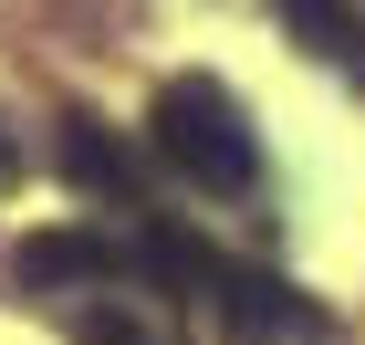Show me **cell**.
I'll return each instance as SVG.
<instances>
[{
  "label": "cell",
  "mask_w": 365,
  "mask_h": 345,
  "mask_svg": "<svg viewBox=\"0 0 365 345\" xmlns=\"http://www.w3.org/2000/svg\"><path fill=\"white\" fill-rule=\"evenodd\" d=\"M146 136H157V157H168L188 189H220V199L261 189L251 105H240L220 74H168V84H157V105H146Z\"/></svg>",
  "instance_id": "6da1fadb"
},
{
  "label": "cell",
  "mask_w": 365,
  "mask_h": 345,
  "mask_svg": "<svg viewBox=\"0 0 365 345\" xmlns=\"http://www.w3.org/2000/svg\"><path fill=\"white\" fill-rule=\"evenodd\" d=\"M73 345H178V335L157 324L146 283H125V293H105V304H84V314H73Z\"/></svg>",
  "instance_id": "7a4b0ae2"
},
{
  "label": "cell",
  "mask_w": 365,
  "mask_h": 345,
  "mask_svg": "<svg viewBox=\"0 0 365 345\" xmlns=\"http://www.w3.org/2000/svg\"><path fill=\"white\" fill-rule=\"evenodd\" d=\"M282 11H292V31H303V42H313L324 63L365 74V31H355V11H344V0H282Z\"/></svg>",
  "instance_id": "3957f363"
},
{
  "label": "cell",
  "mask_w": 365,
  "mask_h": 345,
  "mask_svg": "<svg viewBox=\"0 0 365 345\" xmlns=\"http://www.w3.org/2000/svg\"><path fill=\"white\" fill-rule=\"evenodd\" d=\"M11 178H21V146H11V126H0V189H11Z\"/></svg>",
  "instance_id": "277c9868"
}]
</instances>
